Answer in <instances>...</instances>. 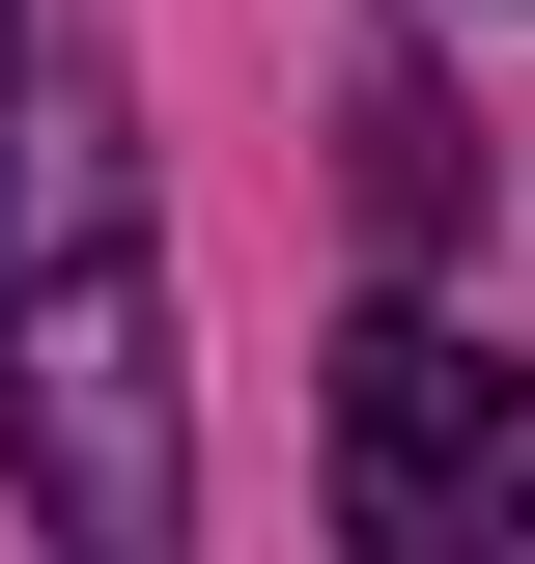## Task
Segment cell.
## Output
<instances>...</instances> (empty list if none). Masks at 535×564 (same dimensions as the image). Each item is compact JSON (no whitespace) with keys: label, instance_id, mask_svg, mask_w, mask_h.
Wrapping results in <instances>:
<instances>
[{"label":"cell","instance_id":"6da1fadb","mask_svg":"<svg viewBox=\"0 0 535 564\" xmlns=\"http://www.w3.org/2000/svg\"><path fill=\"white\" fill-rule=\"evenodd\" d=\"M0 508L29 564H198V311L85 0H0Z\"/></svg>","mask_w":535,"mask_h":564},{"label":"cell","instance_id":"7a4b0ae2","mask_svg":"<svg viewBox=\"0 0 535 564\" xmlns=\"http://www.w3.org/2000/svg\"><path fill=\"white\" fill-rule=\"evenodd\" d=\"M310 480H338L367 564H535V367L395 282V311L310 367Z\"/></svg>","mask_w":535,"mask_h":564}]
</instances>
